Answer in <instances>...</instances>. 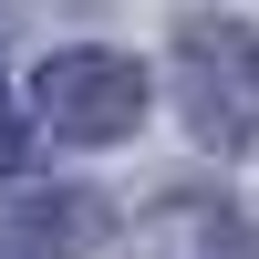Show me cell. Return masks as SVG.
Returning <instances> with one entry per match:
<instances>
[{"mask_svg": "<svg viewBox=\"0 0 259 259\" xmlns=\"http://www.w3.org/2000/svg\"><path fill=\"white\" fill-rule=\"evenodd\" d=\"M177 104L197 145H259V21H187L177 31Z\"/></svg>", "mask_w": 259, "mask_h": 259, "instance_id": "obj_1", "label": "cell"}, {"mask_svg": "<svg viewBox=\"0 0 259 259\" xmlns=\"http://www.w3.org/2000/svg\"><path fill=\"white\" fill-rule=\"evenodd\" d=\"M31 104H41V124H52L62 145H124L145 124V62L135 52H52L31 73Z\"/></svg>", "mask_w": 259, "mask_h": 259, "instance_id": "obj_2", "label": "cell"}, {"mask_svg": "<svg viewBox=\"0 0 259 259\" xmlns=\"http://www.w3.org/2000/svg\"><path fill=\"white\" fill-rule=\"evenodd\" d=\"M104 207L83 187H0V259H94Z\"/></svg>", "mask_w": 259, "mask_h": 259, "instance_id": "obj_3", "label": "cell"}, {"mask_svg": "<svg viewBox=\"0 0 259 259\" xmlns=\"http://www.w3.org/2000/svg\"><path fill=\"white\" fill-rule=\"evenodd\" d=\"M21 156H31V135H21V114H11V94H0V187L21 177Z\"/></svg>", "mask_w": 259, "mask_h": 259, "instance_id": "obj_4", "label": "cell"}]
</instances>
